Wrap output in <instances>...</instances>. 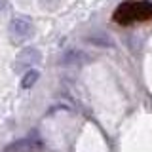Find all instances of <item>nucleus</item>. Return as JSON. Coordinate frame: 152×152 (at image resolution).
Listing matches in <instances>:
<instances>
[{
  "mask_svg": "<svg viewBox=\"0 0 152 152\" xmlns=\"http://www.w3.org/2000/svg\"><path fill=\"white\" fill-rule=\"evenodd\" d=\"M82 61H84V53L80 50H66L61 55V65L63 66H76L82 65Z\"/></svg>",
  "mask_w": 152,
  "mask_h": 152,
  "instance_id": "obj_3",
  "label": "nucleus"
},
{
  "mask_svg": "<svg viewBox=\"0 0 152 152\" xmlns=\"http://www.w3.org/2000/svg\"><path fill=\"white\" fill-rule=\"evenodd\" d=\"M10 36H12L13 42H23L27 40L28 36H32V23L28 21L27 17H13L12 21H10Z\"/></svg>",
  "mask_w": 152,
  "mask_h": 152,
  "instance_id": "obj_1",
  "label": "nucleus"
},
{
  "mask_svg": "<svg viewBox=\"0 0 152 152\" xmlns=\"http://www.w3.org/2000/svg\"><path fill=\"white\" fill-rule=\"evenodd\" d=\"M38 61H40V51L36 50V48H25V50L21 51L17 57H15V63H13V69L17 70H23L27 69V66H32V65H38Z\"/></svg>",
  "mask_w": 152,
  "mask_h": 152,
  "instance_id": "obj_2",
  "label": "nucleus"
},
{
  "mask_svg": "<svg viewBox=\"0 0 152 152\" xmlns=\"http://www.w3.org/2000/svg\"><path fill=\"white\" fill-rule=\"evenodd\" d=\"M4 10H6V2H4V0H0V12H4Z\"/></svg>",
  "mask_w": 152,
  "mask_h": 152,
  "instance_id": "obj_5",
  "label": "nucleus"
},
{
  "mask_svg": "<svg viewBox=\"0 0 152 152\" xmlns=\"http://www.w3.org/2000/svg\"><path fill=\"white\" fill-rule=\"evenodd\" d=\"M38 78H40V74H38V70H28V72L23 76V82H21V86L25 89H28V88H32L36 82H38Z\"/></svg>",
  "mask_w": 152,
  "mask_h": 152,
  "instance_id": "obj_4",
  "label": "nucleus"
}]
</instances>
